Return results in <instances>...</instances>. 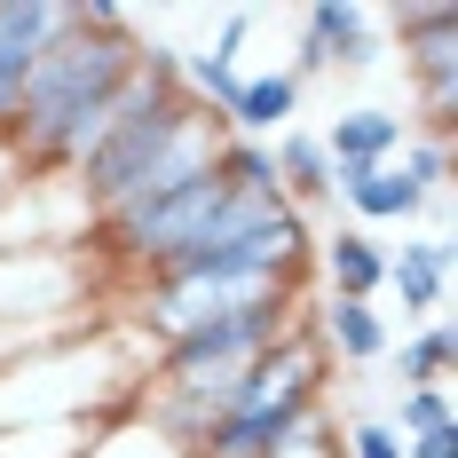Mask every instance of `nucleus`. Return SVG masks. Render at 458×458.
<instances>
[{"label": "nucleus", "mask_w": 458, "mask_h": 458, "mask_svg": "<svg viewBox=\"0 0 458 458\" xmlns=\"http://www.w3.org/2000/svg\"><path fill=\"white\" fill-rule=\"evenodd\" d=\"M142 64V32L119 0H72V32L32 64V88L24 111L8 127V158L32 174V182H64L80 158H88L103 127H111V95L135 80Z\"/></svg>", "instance_id": "f257e3e1"}, {"label": "nucleus", "mask_w": 458, "mask_h": 458, "mask_svg": "<svg viewBox=\"0 0 458 458\" xmlns=\"http://www.w3.org/2000/svg\"><path fill=\"white\" fill-rule=\"evenodd\" d=\"M142 356L127 332H95V340H47L32 356L0 371V427H40V419H88L103 427L111 403H135Z\"/></svg>", "instance_id": "f03ea898"}, {"label": "nucleus", "mask_w": 458, "mask_h": 458, "mask_svg": "<svg viewBox=\"0 0 458 458\" xmlns=\"http://www.w3.org/2000/svg\"><path fill=\"white\" fill-rule=\"evenodd\" d=\"M324 379H332V356L317 348V332H309V324L284 332L269 356H253L237 403L206 427V443H198L190 458H269L276 443L293 435V419L324 403Z\"/></svg>", "instance_id": "7ed1b4c3"}, {"label": "nucleus", "mask_w": 458, "mask_h": 458, "mask_svg": "<svg viewBox=\"0 0 458 458\" xmlns=\"http://www.w3.org/2000/svg\"><path fill=\"white\" fill-rule=\"evenodd\" d=\"M95 293V269L80 245H32V253H0V324H40L64 332V317Z\"/></svg>", "instance_id": "20e7f679"}, {"label": "nucleus", "mask_w": 458, "mask_h": 458, "mask_svg": "<svg viewBox=\"0 0 458 458\" xmlns=\"http://www.w3.org/2000/svg\"><path fill=\"white\" fill-rule=\"evenodd\" d=\"M395 32H403V64L419 72L427 135L451 142V127H458V8H451V0H435V8H403Z\"/></svg>", "instance_id": "39448f33"}, {"label": "nucleus", "mask_w": 458, "mask_h": 458, "mask_svg": "<svg viewBox=\"0 0 458 458\" xmlns=\"http://www.w3.org/2000/svg\"><path fill=\"white\" fill-rule=\"evenodd\" d=\"M72 32V0H0V135L16 127L32 64Z\"/></svg>", "instance_id": "423d86ee"}, {"label": "nucleus", "mask_w": 458, "mask_h": 458, "mask_svg": "<svg viewBox=\"0 0 458 458\" xmlns=\"http://www.w3.org/2000/svg\"><path fill=\"white\" fill-rule=\"evenodd\" d=\"M371 55H379V16L356 8V0H317V8H301V64H293V80L309 88L317 72H364Z\"/></svg>", "instance_id": "0eeeda50"}, {"label": "nucleus", "mask_w": 458, "mask_h": 458, "mask_svg": "<svg viewBox=\"0 0 458 458\" xmlns=\"http://www.w3.org/2000/svg\"><path fill=\"white\" fill-rule=\"evenodd\" d=\"M317 142H324V158H332V166H387V158H403L411 119H403V111H379V103H364V111H340Z\"/></svg>", "instance_id": "6e6552de"}, {"label": "nucleus", "mask_w": 458, "mask_h": 458, "mask_svg": "<svg viewBox=\"0 0 458 458\" xmlns=\"http://www.w3.org/2000/svg\"><path fill=\"white\" fill-rule=\"evenodd\" d=\"M293 119H301V80H293V64H276V72H245L237 103L222 111V127H229V135H245V142H276Z\"/></svg>", "instance_id": "1a4fd4ad"}, {"label": "nucleus", "mask_w": 458, "mask_h": 458, "mask_svg": "<svg viewBox=\"0 0 458 458\" xmlns=\"http://www.w3.org/2000/svg\"><path fill=\"white\" fill-rule=\"evenodd\" d=\"M245 32H253V8H237V16H222V32H214V47H198V55H182V95H190V103H206V111H229V103H237V88H245V64H237V47H245Z\"/></svg>", "instance_id": "9d476101"}, {"label": "nucleus", "mask_w": 458, "mask_h": 458, "mask_svg": "<svg viewBox=\"0 0 458 458\" xmlns=\"http://www.w3.org/2000/svg\"><path fill=\"white\" fill-rule=\"evenodd\" d=\"M379 293H395L403 317L435 324L443 293H451V237H411L403 253H387V284H379Z\"/></svg>", "instance_id": "9b49d317"}, {"label": "nucleus", "mask_w": 458, "mask_h": 458, "mask_svg": "<svg viewBox=\"0 0 458 458\" xmlns=\"http://www.w3.org/2000/svg\"><path fill=\"white\" fill-rule=\"evenodd\" d=\"M332 198H348L356 222H411V214H427L419 182L395 158H387V166H332Z\"/></svg>", "instance_id": "f8f14e48"}, {"label": "nucleus", "mask_w": 458, "mask_h": 458, "mask_svg": "<svg viewBox=\"0 0 458 458\" xmlns=\"http://www.w3.org/2000/svg\"><path fill=\"white\" fill-rule=\"evenodd\" d=\"M317 269H324V301H379V284H387V245L371 237V229H332L317 245Z\"/></svg>", "instance_id": "ddd939ff"}, {"label": "nucleus", "mask_w": 458, "mask_h": 458, "mask_svg": "<svg viewBox=\"0 0 458 458\" xmlns=\"http://www.w3.org/2000/svg\"><path fill=\"white\" fill-rule=\"evenodd\" d=\"M324 356H340V364H379L387 356V317H379V301H317V317H309Z\"/></svg>", "instance_id": "4468645a"}, {"label": "nucleus", "mask_w": 458, "mask_h": 458, "mask_svg": "<svg viewBox=\"0 0 458 458\" xmlns=\"http://www.w3.org/2000/svg\"><path fill=\"white\" fill-rule=\"evenodd\" d=\"M269 174H276V198H284L293 214H309V206L332 198V158H324V142L301 135V127H284V135L269 142Z\"/></svg>", "instance_id": "2eb2a0df"}, {"label": "nucleus", "mask_w": 458, "mask_h": 458, "mask_svg": "<svg viewBox=\"0 0 458 458\" xmlns=\"http://www.w3.org/2000/svg\"><path fill=\"white\" fill-rule=\"evenodd\" d=\"M88 419H40V427H0V458H88Z\"/></svg>", "instance_id": "dca6fc26"}, {"label": "nucleus", "mask_w": 458, "mask_h": 458, "mask_svg": "<svg viewBox=\"0 0 458 458\" xmlns=\"http://www.w3.org/2000/svg\"><path fill=\"white\" fill-rule=\"evenodd\" d=\"M451 356H458V340H451V324L435 317V324H419L411 340L395 348V379H403V387H443V379H451Z\"/></svg>", "instance_id": "f3484780"}, {"label": "nucleus", "mask_w": 458, "mask_h": 458, "mask_svg": "<svg viewBox=\"0 0 458 458\" xmlns=\"http://www.w3.org/2000/svg\"><path fill=\"white\" fill-rule=\"evenodd\" d=\"M214 174H222V190H245V198H276L269 142H245V135H229V142H222V158H214Z\"/></svg>", "instance_id": "a211bd4d"}, {"label": "nucleus", "mask_w": 458, "mask_h": 458, "mask_svg": "<svg viewBox=\"0 0 458 458\" xmlns=\"http://www.w3.org/2000/svg\"><path fill=\"white\" fill-rule=\"evenodd\" d=\"M403 443H419V435H451L458 411H451V387H403V403H395V419H387Z\"/></svg>", "instance_id": "6ab92c4d"}, {"label": "nucleus", "mask_w": 458, "mask_h": 458, "mask_svg": "<svg viewBox=\"0 0 458 458\" xmlns=\"http://www.w3.org/2000/svg\"><path fill=\"white\" fill-rule=\"evenodd\" d=\"M395 166L419 182V198H427V206H435V198H451V142H443V135H411Z\"/></svg>", "instance_id": "aec40b11"}, {"label": "nucleus", "mask_w": 458, "mask_h": 458, "mask_svg": "<svg viewBox=\"0 0 458 458\" xmlns=\"http://www.w3.org/2000/svg\"><path fill=\"white\" fill-rule=\"evenodd\" d=\"M88 458H182V451H174V443H158L142 419H127V427H95Z\"/></svg>", "instance_id": "412c9836"}, {"label": "nucleus", "mask_w": 458, "mask_h": 458, "mask_svg": "<svg viewBox=\"0 0 458 458\" xmlns=\"http://www.w3.org/2000/svg\"><path fill=\"white\" fill-rule=\"evenodd\" d=\"M269 458H340V427H332V411H301L293 419V435H284V443H276Z\"/></svg>", "instance_id": "4be33fe9"}, {"label": "nucleus", "mask_w": 458, "mask_h": 458, "mask_svg": "<svg viewBox=\"0 0 458 458\" xmlns=\"http://www.w3.org/2000/svg\"><path fill=\"white\" fill-rule=\"evenodd\" d=\"M340 458H403V435H395L387 419H348V435H340Z\"/></svg>", "instance_id": "5701e85b"}, {"label": "nucleus", "mask_w": 458, "mask_h": 458, "mask_svg": "<svg viewBox=\"0 0 458 458\" xmlns=\"http://www.w3.org/2000/svg\"><path fill=\"white\" fill-rule=\"evenodd\" d=\"M403 458H458V427L451 435H419V443H403Z\"/></svg>", "instance_id": "b1692460"}, {"label": "nucleus", "mask_w": 458, "mask_h": 458, "mask_svg": "<svg viewBox=\"0 0 458 458\" xmlns=\"http://www.w3.org/2000/svg\"><path fill=\"white\" fill-rule=\"evenodd\" d=\"M16 182H24V166H16V158H8V142H0V198H8Z\"/></svg>", "instance_id": "393cba45"}]
</instances>
